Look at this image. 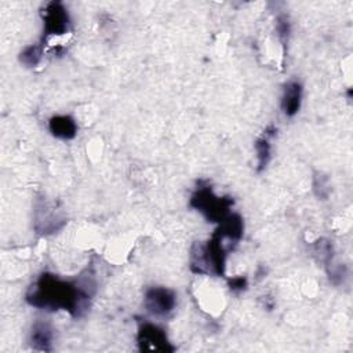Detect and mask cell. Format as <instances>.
<instances>
[{
  "label": "cell",
  "mask_w": 353,
  "mask_h": 353,
  "mask_svg": "<svg viewBox=\"0 0 353 353\" xmlns=\"http://www.w3.org/2000/svg\"><path fill=\"white\" fill-rule=\"evenodd\" d=\"M190 205L200 211L208 222L219 223L232 212L233 200L230 197H219L210 185L200 183L190 197Z\"/></svg>",
  "instance_id": "obj_2"
},
{
  "label": "cell",
  "mask_w": 353,
  "mask_h": 353,
  "mask_svg": "<svg viewBox=\"0 0 353 353\" xmlns=\"http://www.w3.org/2000/svg\"><path fill=\"white\" fill-rule=\"evenodd\" d=\"M50 132L59 139H72L77 134V124L69 114H57L48 120Z\"/></svg>",
  "instance_id": "obj_9"
},
{
  "label": "cell",
  "mask_w": 353,
  "mask_h": 353,
  "mask_svg": "<svg viewBox=\"0 0 353 353\" xmlns=\"http://www.w3.org/2000/svg\"><path fill=\"white\" fill-rule=\"evenodd\" d=\"M313 252L319 258V261L327 263L332 259V244L328 240H317L313 244Z\"/></svg>",
  "instance_id": "obj_13"
},
{
  "label": "cell",
  "mask_w": 353,
  "mask_h": 353,
  "mask_svg": "<svg viewBox=\"0 0 353 353\" xmlns=\"http://www.w3.org/2000/svg\"><path fill=\"white\" fill-rule=\"evenodd\" d=\"M176 305V295L172 290L161 285L149 287L143 295L145 309L156 317H167Z\"/></svg>",
  "instance_id": "obj_4"
},
{
  "label": "cell",
  "mask_w": 353,
  "mask_h": 353,
  "mask_svg": "<svg viewBox=\"0 0 353 353\" xmlns=\"http://www.w3.org/2000/svg\"><path fill=\"white\" fill-rule=\"evenodd\" d=\"M247 285V279L245 277H233L229 280V287L232 291H243Z\"/></svg>",
  "instance_id": "obj_15"
},
{
  "label": "cell",
  "mask_w": 353,
  "mask_h": 353,
  "mask_svg": "<svg viewBox=\"0 0 353 353\" xmlns=\"http://www.w3.org/2000/svg\"><path fill=\"white\" fill-rule=\"evenodd\" d=\"M43 57V44H30L26 46L19 52V62L28 68H34L39 65Z\"/></svg>",
  "instance_id": "obj_11"
},
{
  "label": "cell",
  "mask_w": 353,
  "mask_h": 353,
  "mask_svg": "<svg viewBox=\"0 0 353 353\" xmlns=\"http://www.w3.org/2000/svg\"><path fill=\"white\" fill-rule=\"evenodd\" d=\"M276 30H277V36H279L283 47H284V54H285V46L288 43L290 33H291V22H290V19L285 14H281V15L277 17Z\"/></svg>",
  "instance_id": "obj_12"
},
{
  "label": "cell",
  "mask_w": 353,
  "mask_h": 353,
  "mask_svg": "<svg viewBox=\"0 0 353 353\" xmlns=\"http://www.w3.org/2000/svg\"><path fill=\"white\" fill-rule=\"evenodd\" d=\"M54 332L47 321L36 320L29 334V342L34 350L50 352L52 349Z\"/></svg>",
  "instance_id": "obj_8"
},
{
  "label": "cell",
  "mask_w": 353,
  "mask_h": 353,
  "mask_svg": "<svg viewBox=\"0 0 353 353\" xmlns=\"http://www.w3.org/2000/svg\"><path fill=\"white\" fill-rule=\"evenodd\" d=\"M302 84L296 80H291L284 85L281 95V109L287 117H292L299 112L302 103Z\"/></svg>",
  "instance_id": "obj_7"
},
{
  "label": "cell",
  "mask_w": 353,
  "mask_h": 353,
  "mask_svg": "<svg viewBox=\"0 0 353 353\" xmlns=\"http://www.w3.org/2000/svg\"><path fill=\"white\" fill-rule=\"evenodd\" d=\"M137 341L141 350L150 352H172L174 346L167 339L165 331L149 321H143L138 327Z\"/></svg>",
  "instance_id": "obj_5"
},
{
  "label": "cell",
  "mask_w": 353,
  "mask_h": 353,
  "mask_svg": "<svg viewBox=\"0 0 353 353\" xmlns=\"http://www.w3.org/2000/svg\"><path fill=\"white\" fill-rule=\"evenodd\" d=\"M313 190H314L316 196L321 200H325L328 197V193H330L328 178L325 175H323L321 172H317L313 178Z\"/></svg>",
  "instance_id": "obj_14"
},
{
  "label": "cell",
  "mask_w": 353,
  "mask_h": 353,
  "mask_svg": "<svg viewBox=\"0 0 353 353\" xmlns=\"http://www.w3.org/2000/svg\"><path fill=\"white\" fill-rule=\"evenodd\" d=\"M97 291L94 273L87 272L76 280H62L52 273H41L29 287L26 302L43 310H66L72 317H81L91 306Z\"/></svg>",
  "instance_id": "obj_1"
},
{
  "label": "cell",
  "mask_w": 353,
  "mask_h": 353,
  "mask_svg": "<svg viewBox=\"0 0 353 353\" xmlns=\"http://www.w3.org/2000/svg\"><path fill=\"white\" fill-rule=\"evenodd\" d=\"M65 223V218L48 203L36 204L34 210V228L39 233L47 234L54 233L62 228Z\"/></svg>",
  "instance_id": "obj_6"
},
{
  "label": "cell",
  "mask_w": 353,
  "mask_h": 353,
  "mask_svg": "<svg viewBox=\"0 0 353 353\" xmlns=\"http://www.w3.org/2000/svg\"><path fill=\"white\" fill-rule=\"evenodd\" d=\"M276 132H277V128L274 125H269L254 143L255 152H256V160H258V167H256L258 171H263L270 161V157H272L270 141L276 135Z\"/></svg>",
  "instance_id": "obj_10"
},
{
  "label": "cell",
  "mask_w": 353,
  "mask_h": 353,
  "mask_svg": "<svg viewBox=\"0 0 353 353\" xmlns=\"http://www.w3.org/2000/svg\"><path fill=\"white\" fill-rule=\"evenodd\" d=\"M43 18V39L44 41L50 36H62L70 30V17L61 1H50L44 4L41 10Z\"/></svg>",
  "instance_id": "obj_3"
}]
</instances>
